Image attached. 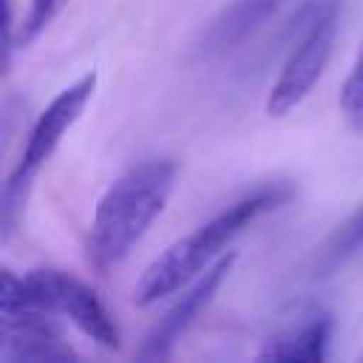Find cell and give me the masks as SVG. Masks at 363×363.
<instances>
[{
	"label": "cell",
	"mask_w": 363,
	"mask_h": 363,
	"mask_svg": "<svg viewBox=\"0 0 363 363\" xmlns=\"http://www.w3.org/2000/svg\"><path fill=\"white\" fill-rule=\"evenodd\" d=\"M176 182V162L145 159L128 167L96 201L91 258L99 269L119 264L164 210Z\"/></svg>",
	"instance_id": "2"
},
{
	"label": "cell",
	"mask_w": 363,
	"mask_h": 363,
	"mask_svg": "<svg viewBox=\"0 0 363 363\" xmlns=\"http://www.w3.org/2000/svg\"><path fill=\"white\" fill-rule=\"evenodd\" d=\"M94 88H96V74L91 71V74L79 77L74 85L62 88L45 105V111L37 116V122L26 139V147L20 153V162L14 164L11 176L6 179V187H3V241H9L11 233L17 230L40 167L51 159V153L57 150V145L62 142L68 128L82 116L88 99L94 96Z\"/></svg>",
	"instance_id": "4"
},
{
	"label": "cell",
	"mask_w": 363,
	"mask_h": 363,
	"mask_svg": "<svg viewBox=\"0 0 363 363\" xmlns=\"http://www.w3.org/2000/svg\"><path fill=\"white\" fill-rule=\"evenodd\" d=\"M68 0H31V6H28V11H26V17H23V23H20V37H17V45L23 48V45H28V43H34L48 26H51V20L62 11V6H65Z\"/></svg>",
	"instance_id": "11"
},
{
	"label": "cell",
	"mask_w": 363,
	"mask_h": 363,
	"mask_svg": "<svg viewBox=\"0 0 363 363\" xmlns=\"http://www.w3.org/2000/svg\"><path fill=\"white\" fill-rule=\"evenodd\" d=\"M335 34H337V0H318L306 17L301 40L289 51L278 79L272 82V91L267 96L269 116H284L309 96V91L315 88V82L320 79L329 62Z\"/></svg>",
	"instance_id": "5"
},
{
	"label": "cell",
	"mask_w": 363,
	"mask_h": 363,
	"mask_svg": "<svg viewBox=\"0 0 363 363\" xmlns=\"http://www.w3.org/2000/svg\"><path fill=\"white\" fill-rule=\"evenodd\" d=\"M235 264V252L221 255L218 261H213L199 278H193V286L153 323V329L145 335L136 357L139 360H167L176 349V343L182 340V335L196 323V318L207 309V303L213 301V295L218 292V286L224 284V278L230 275Z\"/></svg>",
	"instance_id": "6"
},
{
	"label": "cell",
	"mask_w": 363,
	"mask_h": 363,
	"mask_svg": "<svg viewBox=\"0 0 363 363\" xmlns=\"http://www.w3.org/2000/svg\"><path fill=\"white\" fill-rule=\"evenodd\" d=\"M289 196H292V187L286 182H272V184H261V187L250 190L247 196L235 199L227 210H221L218 216L204 221L196 233L170 244L153 264H147V269L136 281L133 303L150 306V303L173 295L179 286L190 284L193 278H199L213 261L221 258V250L244 227H250L258 216L281 207Z\"/></svg>",
	"instance_id": "1"
},
{
	"label": "cell",
	"mask_w": 363,
	"mask_h": 363,
	"mask_svg": "<svg viewBox=\"0 0 363 363\" xmlns=\"http://www.w3.org/2000/svg\"><path fill=\"white\" fill-rule=\"evenodd\" d=\"M0 309H43L51 315H65L79 332L105 349L119 346V329L99 301L96 289L71 272L54 267H37L26 275L3 269Z\"/></svg>",
	"instance_id": "3"
},
{
	"label": "cell",
	"mask_w": 363,
	"mask_h": 363,
	"mask_svg": "<svg viewBox=\"0 0 363 363\" xmlns=\"http://www.w3.org/2000/svg\"><path fill=\"white\" fill-rule=\"evenodd\" d=\"M340 111L354 130H363V48L340 88Z\"/></svg>",
	"instance_id": "12"
},
{
	"label": "cell",
	"mask_w": 363,
	"mask_h": 363,
	"mask_svg": "<svg viewBox=\"0 0 363 363\" xmlns=\"http://www.w3.org/2000/svg\"><path fill=\"white\" fill-rule=\"evenodd\" d=\"M360 244H363V204L357 207V213L346 224H340L335 230V235L329 238V244L323 250V261L326 264H337V261L349 258Z\"/></svg>",
	"instance_id": "10"
},
{
	"label": "cell",
	"mask_w": 363,
	"mask_h": 363,
	"mask_svg": "<svg viewBox=\"0 0 363 363\" xmlns=\"http://www.w3.org/2000/svg\"><path fill=\"white\" fill-rule=\"evenodd\" d=\"M0 354L6 360H71L77 352L62 340L51 312L0 309Z\"/></svg>",
	"instance_id": "7"
},
{
	"label": "cell",
	"mask_w": 363,
	"mask_h": 363,
	"mask_svg": "<svg viewBox=\"0 0 363 363\" xmlns=\"http://www.w3.org/2000/svg\"><path fill=\"white\" fill-rule=\"evenodd\" d=\"M332 329H335V320L329 312H312L301 323L269 335L255 357L272 360V363H295V360L320 363L329 357Z\"/></svg>",
	"instance_id": "8"
},
{
	"label": "cell",
	"mask_w": 363,
	"mask_h": 363,
	"mask_svg": "<svg viewBox=\"0 0 363 363\" xmlns=\"http://www.w3.org/2000/svg\"><path fill=\"white\" fill-rule=\"evenodd\" d=\"M284 3H289V0H233L207 26V31L201 37V51L204 54H218V51L235 48L261 23H267Z\"/></svg>",
	"instance_id": "9"
}]
</instances>
